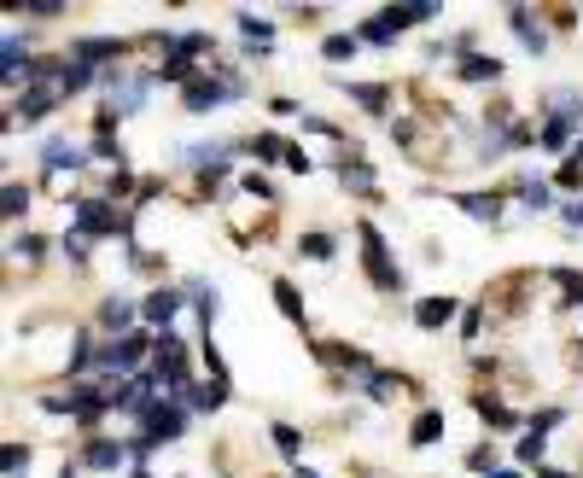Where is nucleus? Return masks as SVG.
<instances>
[{
	"instance_id": "11",
	"label": "nucleus",
	"mask_w": 583,
	"mask_h": 478,
	"mask_svg": "<svg viewBox=\"0 0 583 478\" xmlns=\"http://www.w3.org/2000/svg\"><path fill=\"white\" fill-rule=\"evenodd\" d=\"M175 309H181V292H175V286H158L152 298H140V315H146V327H158V333H164V327L175 321Z\"/></svg>"
},
{
	"instance_id": "9",
	"label": "nucleus",
	"mask_w": 583,
	"mask_h": 478,
	"mask_svg": "<svg viewBox=\"0 0 583 478\" xmlns=\"http://www.w3.org/2000/svg\"><path fill=\"white\" fill-rule=\"evenodd\" d=\"M41 158H47V181H53V187H65L70 175L82 170V152H76L70 140H47V152H41Z\"/></svg>"
},
{
	"instance_id": "41",
	"label": "nucleus",
	"mask_w": 583,
	"mask_h": 478,
	"mask_svg": "<svg viewBox=\"0 0 583 478\" xmlns=\"http://www.w3.org/2000/svg\"><path fill=\"white\" fill-rule=\"evenodd\" d=\"M286 170H298V175H309V170H315V164H309V152H298V146H292V152H286Z\"/></svg>"
},
{
	"instance_id": "30",
	"label": "nucleus",
	"mask_w": 583,
	"mask_h": 478,
	"mask_svg": "<svg viewBox=\"0 0 583 478\" xmlns=\"http://www.w3.org/2000/svg\"><path fill=\"white\" fill-rule=\"evenodd\" d=\"M0 205H6V216L18 222L24 210H30V187H18V181H6V193H0Z\"/></svg>"
},
{
	"instance_id": "27",
	"label": "nucleus",
	"mask_w": 583,
	"mask_h": 478,
	"mask_svg": "<svg viewBox=\"0 0 583 478\" xmlns=\"http://www.w3.org/2000/svg\"><path fill=\"white\" fill-rule=\"evenodd\" d=\"M269 438H275V449H280V455H292V461H298V449H304V438H298V426H286V420H275V426H269Z\"/></svg>"
},
{
	"instance_id": "20",
	"label": "nucleus",
	"mask_w": 583,
	"mask_h": 478,
	"mask_svg": "<svg viewBox=\"0 0 583 478\" xmlns=\"http://www.w3.org/2000/svg\"><path fill=\"white\" fill-rule=\"evenodd\" d=\"M455 205L467 210L473 222H496V216H502V205H496V193H461Z\"/></svg>"
},
{
	"instance_id": "25",
	"label": "nucleus",
	"mask_w": 583,
	"mask_h": 478,
	"mask_svg": "<svg viewBox=\"0 0 583 478\" xmlns=\"http://www.w3.org/2000/svg\"><path fill=\"white\" fill-rule=\"evenodd\" d=\"M275 304H280L286 321H304V298H298V286H292V280H275Z\"/></svg>"
},
{
	"instance_id": "17",
	"label": "nucleus",
	"mask_w": 583,
	"mask_h": 478,
	"mask_svg": "<svg viewBox=\"0 0 583 478\" xmlns=\"http://www.w3.org/2000/svg\"><path fill=\"white\" fill-rule=\"evenodd\" d=\"M438 438H444V414H438V409H420V414H414V426H409V444L426 449V444H438Z\"/></svg>"
},
{
	"instance_id": "44",
	"label": "nucleus",
	"mask_w": 583,
	"mask_h": 478,
	"mask_svg": "<svg viewBox=\"0 0 583 478\" xmlns=\"http://www.w3.org/2000/svg\"><path fill=\"white\" fill-rule=\"evenodd\" d=\"M129 478H152V473H146V467H135V473H129Z\"/></svg>"
},
{
	"instance_id": "8",
	"label": "nucleus",
	"mask_w": 583,
	"mask_h": 478,
	"mask_svg": "<svg viewBox=\"0 0 583 478\" xmlns=\"http://www.w3.org/2000/svg\"><path fill=\"white\" fill-rule=\"evenodd\" d=\"M158 379H164V391H187V344L170 339V333H158Z\"/></svg>"
},
{
	"instance_id": "18",
	"label": "nucleus",
	"mask_w": 583,
	"mask_h": 478,
	"mask_svg": "<svg viewBox=\"0 0 583 478\" xmlns=\"http://www.w3.org/2000/svg\"><path fill=\"white\" fill-rule=\"evenodd\" d=\"M461 82H502V59L467 53V59H461Z\"/></svg>"
},
{
	"instance_id": "31",
	"label": "nucleus",
	"mask_w": 583,
	"mask_h": 478,
	"mask_svg": "<svg viewBox=\"0 0 583 478\" xmlns=\"http://www.w3.org/2000/svg\"><path fill=\"white\" fill-rule=\"evenodd\" d=\"M350 88V100H362L368 111H385V88H374V82H344Z\"/></svg>"
},
{
	"instance_id": "16",
	"label": "nucleus",
	"mask_w": 583,
	"mask_h": 478,
	"mask_svg": "<svg viewBox=\"0 0 583 478\" xmlns=\"http://www.w3.org/2000/svg\"><path fill=\"white\" fill-rule=\"evenodd\" d=\"M514 35L525 41V53H549V30H543L525 6H514Z\"/></svg>"
},
{
	"instance_id": "43",
	"label": "nucleus",
	"mask_w": 583,
	"mask_h": 478,
	"mask_svg": "<svg viewBox=\"0 0 583 478\" xmlns=\"http://www.w3.org/2000/svg\"><path fill=\"white\" fill-rule=\"evenodd\" d=\"M292 478H315V467H298V473H292Z\"/></svg>"
},
{
	"instance_id": "19",
	"label": "nucleus",
	"mask_w": 583,
	"mask_h": 478,
	"mask_svg": "<svg viewBox=\"0 0 583 478\" xmlns=\"http://www.w3.org/2000/svg\"><path fill=\"white\" fill-rule=\"evenodd\" d=\"M554 420H560V414H543V420H537V426H531V432H525V438H519V461H543V438H549V426Z\"/></svg>"
},
{
	"instance_id": "38",
	"label": "nucleus",
	"mask_w": 583,
	"mask_h": 478,
	"mask_svg": "<svg viewBox=\"0 0 583 478\" xmlns=\"http://www.w3.org/2000/svg\"><path fill=\"white\" fill-rule=\"evenodd\" d=\"M519 199H525V205H537V210H549V187H543V181H525V187H519Z\"/></svg>"
},
{
	"instance_id": "1",
	"label": "nucleus",
	"mask_w": 583,
	"mask_h": 478,
	"mask_svg": "<svg viewBox=\"0 0 583 478\" xmlns=\"http://www.w3.org/2000/svg\"><path fill=\"white\" fill-rule=\"evenodd\" d=\"M146 94H152V82H146V76H129V70H105V111H100V123L111 129L117 117H135L140 105H146Z\"/></svg>"
},
{
	"instance_id": "40",
	"label": "nucleus",
	"mask_w": 583,
	"mask_h": 478,
	"mask_svg": "<svg viewBox=\"0 0 583 478\" xmlns=\"http://www.w3.org/2000/svg\"><path fill=\"white\" fill-rule=\"evenodd\" d=\"M560 216H566V228H578V234H583V199H572V205H560Z\"/></svg>"
},
{
	"instance_id": "4",
	"label": "nucleus",
	"mask_w": 583,
	"mask_h": 478,
	"mask_svg": "<svg viewBox=\"0 0 583 478\" xmlns=\"http://www.w3.org/2000/svg\"><path fill=\"white\" fill-rule=\"evenodd\" d=\"M222 100H240V76H199V82L181 88L187 111H210V105H222Z\"/></svg>"
},
{
	"instance_id": "21",
	"label": "nucleus",
	"mask_w": 583,
	"mask_h": 478,
	"mask_svg": "<svg viewBox=\"0 0 583 478\" xmlns=\"http://www.w3.org/2000/svg\"><path fill=\"white\" fill-rule=\"evenodd\" d=\"M88 82H94V65H82V59H65V65H59V88H65V100L70 94H82Z\"/></svg>"
},
{
	"instance_id": "29",
	"label": "nucleus",
	"mask_w": 583,
	"mask_h": 478,
	"mask_svg": "<svg viewBox=\"0 0 583 478\" xmlns=\"http://www.w3.org/2000/svg\"><path fill=\"white\" fill-rule=\"evenodd\" d=\"M339 181L350 187V193H374V170H368V164H344Z\"/></svg>"
},
{
	"instance_id": "34",
	"label": "nucleus",
	"mask_w": 583,
	"mask_h": 478,
	"mask_svg": "<svg viewBox=\"0 0 583 478\" xmlns=\"http://www.w3.org/2000/svg\"><path fill=\"white\" fill-rule=\"evenodd\" d=\"M479 414L490 426H514V409H502V403H490V397H479Z\"/></svg>"
},
{
	"instance_id": "7",
	"label": "nucleus",
	"mask_w": 583,
	"mask_h": 478,
	"mask_svg": "<svg viewBox=\"0 0 583 478\" xmlns=\"http://www.w3.org/2000/svg\"><path fill=\"white\" fill-rule=\"evenodd\" d=\"M140 362H146V333H123L100 350V368L111 374H140Z\"/></svg>"
},
{
	"instance_id": "22",
	"label": "nucleus",
	"mask_w": 583,
	"mask_h": 478,
	"mask_svg": "<svg viewBox=\"0 0 583 478\" xmlns=\"http://www.w3.org/2000/svg\"><path fill=\"white\" fill-rule=\"evenodd\" d=\"M234 24H240V35H245V41H257V47H269V41H275V24H269L263 12H240Z\"/></svg>"
},
{
	"instance_id": "24",
	"label": "nucleus",
	"mask_w": 583,
	"mask_h": 478,
	"mask_svg": "<svg viewBox=\"0 0 583 478\" xmlns=\"http://www.w3.org/2000/svg\"><path fill=\"white\" fill-rule=\"evenodd\" d=\"M356 47H362V35H327V41H321V59H327V65H344Z\"/></svg>"
},
{
	"instance_id": "26",
	"label": "nucleus",
	"mask_w": 583,
	"mask_h": 478,
	"mask_svg": "<svg viewBox=\"0 0 583 478\" xmlns=\"http://www.w3.org/2000/svg\"><path fill=\"white\" fill-rule=\"evenodd\" d=\"M362 391H368V397H374V403H391V397H397V391H403V379H391V374H368L362 379Z\"/></svg>"
},
{
	"instance_id": "23",
	"label": "nucleus",
	"mask_w": 583,
	"mask_h": 478,
	"mask_svg": "<svg viewBox=\"0 0 583 478\" xmlns=\"http://www.w3.org/2000/svg\"><path fill=\"white\" fill-rule=\"evenodd\" d=\"M187 292H193V304H199V315H205V327H216V315H222V292L205 286V280H193Z\"/></svg>"
},
{
	"instance_id": "10",
	"label": "nucleus",
	"mask_w": 583,
	"mask_h": 478,
	"mask_svg": "<svg viewBox=\"0 0 583 478\" xmlns=\"http://www.w3.org/2000/svg\"><path fill=\"white\" fill-rule=\"evenodd\" d=\"M82 461H88L94 473H117V467H129V461H135V449H129V444H111V438H94V444L82 449Z\"/></svg>"
},
{
	"instance_id": "5",
	"label": "nucleus",
	"mask_w": 583,
	"mask_h": 478,
	"mask_svg": "<svg viewBox=\"0 0 583 478\" xmlns=\"http://www.w3.org/2000/svg\"><path fill=\"white\" fill-rule=\"evenodd\" d=\"M187 403H175V397H164V403H158V409L146 414V420H140V426H146V432H140V438H152V444H175V438H181V432H187Z\"/></svg>"
},
{
	"instance_id": "15",
	"label": "nucleus",
	"mask_w": 583,
	"mask_h": 478,
	"mask_svg": "<svg viewBox=\"0 0 583 478\" xmlns=\"http://www.w3.org/2000/svg\"><path fill=\"white\" fill-rule=\"evenodd\" d=\"M70 53H76L82 65H100V59H117V53H123V41H111V35H82Z\"/></svg>"
},
{
	"instance_id": "42",
	"label": "nucleus",
	"mask_w": 583,
	"mask_h": 478,
	"mask_svg": "<svg viewBox=\"0 0 583 478\" xmlns=\"http://www.w3.org/2000/svg\"><path fill=\"white\" fill-rule=\"evenodd\" d=\"M490 478H519V473H514V467H496V473H490Z\"/></svg>"
},
{
	"instance_id": "37",
	"label": "nucleus",
	"mask_w": 583,
	"mask_h": 478,
	"mask_svg": "<svg viewBox=\"0 0 583 478\" xmlns=\"http://www.w3.org/2000/svg\"><path fill=\"white\" fill-rule=\"evenodd\" d=\"M47 251V239L41 234H24V239H12V257H41Z\"/></svg>"
},
{
	"instance_id": "13",
	"label": "nucleus",
	"mask_w": 583,
	"mask_h": 478,
	"mask_svg": "<svg viewBox=\"0 0 583 478\" xmlns=\"http://www.w3.org/2000/svg\"><path fill=\"white\" fill-rule=\"evenodd\" d=\"M135 315H140L135 298H105V304H100V321L111 327V333H117V339H123V333L135 327Z\"/></svg>"
},
{
	"instance_id": "32",
	"label": "nucleus",
	"mask_w": 583,
	"mask_h": 478,
	"mask_svg": "<svg viewBox=\"0 0 583 478\" xmlns=\"http://www.w3.org/2000/svg\"><path fill=\"white\" fill-rule=\"evenodd\" d=\"M333 251H339V239H333V234H304V257H315V263H327Z\"/></svg>"
},
{
	"instance_id": "6",
	"label": "nucleus",
	"mask_w": 583,
	"mask_h": 478,
	"mask_svg": "<svg viewBox=\"0 0 583 478\" xmlns=\"http://www.w3.org/2000/svg\"><path fill=\"white\" fill-rule=\"evenodd\" d=\"M409 24H420V18H414V6H385V12H374V18H368L356 35H362L368 47H391V41L409 30Z\"/></svg>"
},
{
	"instance_id": "3",
	"label": "nucleus",
	"mask_w": 583,
	"mask_h": 478,
	"mask_svg": "<svg viewBox=\"0 0 583 478\" xmlns=\"http://www.w3.org/2000/svg\"><path fill=\"white\" fill-rule=\"evenodd\" d=\"M76 228L88 239H105V234H129V216L117 205H105V199H82L76 205Z\"/></svg>"
},
{
	"instance_id": "36",
	"label": "nucleus",
	"mask_w": 583,
	"mask_h": 478,
	"mask_svg": "<svg viewBox=\"0 0 583 478\" xmlns=\"http://www.w3.org/2000/svg\"><path fill=\"white\" fill-rule=\"evenodd\" d=\"M251 152H257V158H286L292 146H286V140H275V135H263V140H251Z\"/></svg>"
},
{
	"instance_id": "28",
	"label": "nucleus",
	"mask_w": 583,
	"mask_h": 478,
	"mask_svg": "<svg viewBox=\"0 0 583 478\" xmlns=\"http://www.w3.org/2000/svg\"><path fill=\"white\" fill-rule=\"evenodd\" d=\"M0 467H6V478H24V473H30V449L6 444V449H0Z\"/></svg>"
},
{
	"instance_id": "33",
	"label": "nucleus",
	"mask_w": 583,
	"mask_h": 478,
	"mask_svg": "<svg viewBox=\"0 0 583 478\" xmlns=\"http://www.w3.org/2000/svg\"><path fill=\"white\" fill-rule=\"evenodd\" d=\"M572 123H578V117H554V123H543V146H566V140H572Z\"/></svg>"
},
{
	"instance_id": "14",
	"label": "nucleus",
	"mask_w": 583,
	"mask_h": 478,
	"mask_svg": "<svg viewBox=\"0 0 583 478\" xmlns=\"http://www.w3.org/2000/svg\"><path fill=\"white\" fill-rule=\"evenodd\" d=\"M414 321H420L426 333L449 327V321H455V298H420V304H414Z\"/></svg>"
},
{
	"instance_id": "2",
	"label": "nucleus",
	"mask_w": 583,
	"mask_h": 478,
	"mask_svg": "<svg viewBox=\"0 0 583 478\" xmlns=\"http://www.w3.org/2000/svg\"><path fill=\"white\" fill-rule=\"evenodd\" d=\"M362 269H368V280H374L379 292H403V269L391 263V251H385L379 228H368V222H362Z\"/></svg>"
},
{
	"instance_id": "35",
	"label": "nucleus",
	"mask_w": 583,
	"mask_h": 478,
	"mask_svg": "<svg viewBox=\"0 0 583 478\" xmlns=\"http://www.w3.org/2000/svg\"><path fill=\"white\" fill-rule=\"evenodd\" d=\"M30 18H65V0H24Z\"/></svg>"
},
{
	"instance_id": "12",
	"label": "nucleus",
	"mask_w": 583,
	"mask_h": 478,
	"mask_svg": "<svg viewBox=\"0 0 583 478\" xmlns=\"http://www.w3.org/2000/svg\"><path fill=\"white\" fill-rule=\"evenodd\" d=\"M228 403V379H210V385H187V409L193 414H216Z\"/></svg>"
},
{
	"instance_id": "39",
	"label": "nucleus",
	"mask_w": 583,
	"mask_h": 478,
	"mask_svg": "<svg viewBox=\"0 0 583 478\" xmlns=\"http://www.w3.org/2000/svg\"><path fill=\"white\" fill-rule=\"evenodd\" d=\"M65 257L70 263H88V234H65Z\"/></svg>"
}]
</instances>
